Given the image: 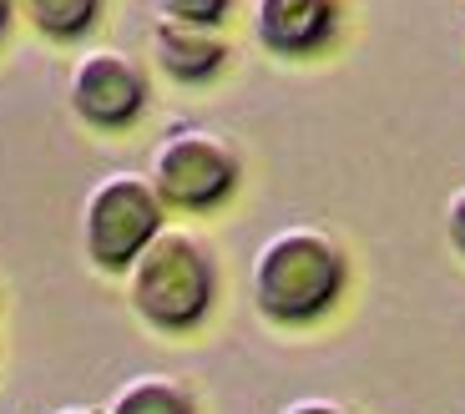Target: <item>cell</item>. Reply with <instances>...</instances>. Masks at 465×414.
Here are the masks:
<instances>
[{
  "mask_svg": "<svg viewBox=\"0 0 465 414\" xmlns=\"http://www.w3.org/2000/svg\"><path fill=\"white\" fill-rule=\"evenodd\" d=\"M349 283V258L324 228H279L253 253V303L268 323L303 329L324 319Z\"/></svg>",
  "mask_w": 465,
  "mask_h": 414,
  "instance_id": "cell-1",
  "label": "cell"
},
{
  "mask_svg": "<svg viewBox=\"0 0 465 414\" xmlns=\"http://www.w3.org/2000/svg\"><path fill=\"white\" fill-rule=\"evenodd\" d=\"M167 207L147 172H106L82 197V253L102 273H127L137 253L167 228Z\"/></svg>",
  "mask_w": 465,
  "mask_h": 414,
  "instance_id": "cell-3",
  "label": "cell"
},
{
  "mask_svg": "<svg viewBox=\"0 0 465 414\" xmlns=\"http://www.w3.org/2000/svg\"><path fill=\"white\" fill-rule=\"evenodd\" d=\"M243 162L232 152L228 137L208 127H173L157 147H152L147 182L157 187L163 207L177 212H208L238 187Z\"/></svg>",
  "mask_w": 465,
  "mask_h": 414,
  "instance_id": "cell-4",
  "label": "cell"
},
{
  "mask_svg": "<svg viewBox=\"0 0 465 414\" xmlns=\"http://www.w3.org/2000/svg\"><path fill=\"white\" fill-rule=\"evenodd\" d=\"M56 414H106V409H92V404H66V409H56Z\"/></svg>",
  "mask_w": 465,
  "mask_h": 414,
  "instance_id": "cell-14",
  "label": "cell"
},
{
  "mask_svg": "<svg viewBox=\"0 0 465 414\" xmlns=\"http://www.w3.org/2000/svg\"><path fill=\"white\" fill-rule=\"evenodd\" d=\"M232 0H157V15L163 21H187V25H213L218 31L223 15H228Z\"/></svg>",
  "mask_w": 465,
  "mask_h": 414,
  "instance_id": "cell-10",
  "label": "cell"
},
{
  "mask_svg": "<svg viewBox=\"0 0 465 414\" xmlns=\"http://www.w3.org/2000/svg\"><path fill=\"white\" fill-rule=\"evenodd\" d=\"M218 263L203 238L183 228H163L127 268V303L157 334H187L213 313Z\"/></svg>",
  "mask_w": 465,
  "mask_h": 414,
  "instance_id": "cell-2",
  "label": "cell"
},
{
  "mask_svg": "<svg viewBox=\"0 0 465 414\" xmlns=\"http://www.w3.org/2000/svg\"><path fill=\"white\" fill-rule=\"evenodd\" d=\"M71 112L82 116L86 127L96 132H122L132 127L147 106V71L137 66V56L116 46H96L82 51L71 66Z\"/></svg>",
  "mask_w": 465,
  "mask_h": 414,
  "instance_id": "cell-5",
  "label": "cell"
},
{
  "mask_svg": "<svg viewBox=\"0 0 465 414\" xmlns=\"http://www.w3.org/2000/svg\"><path fill=\"white\" fill-rule=\"evenodd\" d=\"M152 56L173 81H208L228 61V41L213 25H187V21H163L152 25Z\"/></svg>",
  "mask_w": 465,
  "mask_h": 414,
  "instance_id": "cell-7",
  "label": "cell"
},
{
  "mask_svg": "<svg viewBox=\"0 0 465 414\" xmlns=\"http://www.w3.org/2000/svg\"><path fill=\"white\" fill-rule=\"evenodd\" d=\"M283 414H349L344 404H334V399H293Z\"/></svg>",
  "mask_w": 465,
  "mask_h": 414,
  "instance_id": "cell-12",
  "label": "cell"
},
{
  "mask_svg": "<svg viewBox=\"0 0 465 414\" xmlns=\"http://www.w3.org/2000/svg\"><path fill=\"white\" fill-rule=\"evenodd\" d=\"M106 414H198V404L173 374H137L112 394Z\"/></svg>",
  "mask_w": 465,
  "mask_h": 414,
  "instance_id": "cell-8",
  "label": "cell"
},
{
  "mask_svg": "<svg viewBox=\"0 0 465 414\" xmlns=\"http://www.w3.org/2000/svg\"><path fill=\"white\" fill-rule=\"evenodd\" d=\"M339 25V0H253V35L273 56H314Z\"/></svg>",
  "mask_w": 465,
  "mask_h": 414,
  "instance_id": "cell-6",
  "label": "cell"
},
{
  "mask_svg": "<svg viewBox=\"0 0 465 414\" xmlns=\"http://www.w3.org/2000/svg\"><path fill=\"white\" fill-rule=\"evenodd\" d=\"M445 238H450V248L465 258V187H455V192L445 197Z\"/></svg>",
  "mask_w": 465,
  "mask_h": 414,
  "instance_id": "cell-11",
  "label": "cell"
},
{
  "mask_svg": "<svg viewBox=\"0 0 465 414\" xmlns=\"http://www.w3.org/2000/svg\"><path fill=\"white\" fill-rule=\"evenodd\" d=\"M11 15H15V0H0V35H5V25H11Z\"/></svg>",
  "mask_w": 465,
  "mask_h": 414,
  "instance_id": "cell-13",
  "label": "cell"
},
{
  "mask_svg": "<svg viewBox=\"0 0 465 414\" xmlns=\"http://www.w3.org/2000/svg\"><path fill=\"white\" fill-rule=\"evenodd\" d=\"M21 11L51 41H76V35H86L96 25L102 0H21Z\"/></svg>",
  "mask_w": 465,
  "mask_h": 414,
  "instance_id": "cell-9",
  "label": "cell"
}]
</instances>
